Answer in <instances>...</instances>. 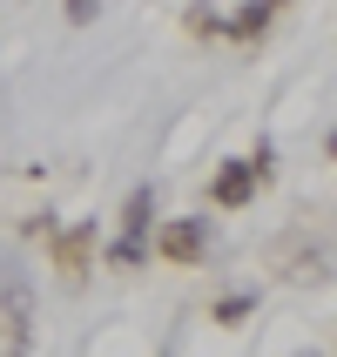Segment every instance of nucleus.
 I'll list each match as a JSON object with an SVG mask.
<instances>
[{
  "label": "nucleus",
  "mask_w": 337,
  "mask_h": 357,
  "mask_svg": "<svg viewBox=\"0 0 337 357\" xmlns=\"http://www.w3.org/2000/svg\"><path fill=\"white\" fill-rule=\"evenodd\" d=\"M257 189H263V176H257V162H250V155L216 162V176H209V202H216V209H250Z\"/></svg>",
  "instance_id": "obj_1"
},
{
  "label": "nucleus",
  "mask_w": 337,
  "mask_h": 357,
  "mask_svg": "<svg viewBox=\"0 0 337 357\" xmlns=\"http://www.w3.org/2000/svg\"><path fill=\"white\" fill-rule=\"evenodd\" d=\"M156 250H162L169 263H182V270H189V263H202V250H209V222H202V216L162 222V229H156Z\"/></svg>",
  "instance_id": "obj_2"
},
{
  "label": "nucleus",
  "mask_w": 337,
  "mask_h": 357,
  "mask_svg": "<svg viewBox=\"0 0 337 357\" xmlns=\"http://www.w3.org/2000/svg\"><path fill=\"white\" fill-rule=\"evenodd\" d=\"M0 310H7V344L27 351V324H34V303H27V277L14 263H0Z\"/></svg>",
  "instance_id": "obj_3"
},
{
  "label": "nucleus",
  "mask_w": 337,
  "mask_h": 357,
  "mask_svg": "<svg viewBox=\"0 0 337 357\" xmlns=\"http://www.w3.org/2000/svg\"><path fill=\"white\" fill-rule=\"evenodd\" d=\"M47 243H54V270H61V277H81V270H88V263H95V222H75V229H54V236H47Z\"/></svg>",
  "instance_id": "obj_4"
},
{
  "label": "nucleus",
  "mask_w": 337,
  "mask_h": 357,
  "mask_svg": "<svg viewBox=\"0 0 337 357\" xmlns=\"http://www.w3.org/2000/svg\"><path fill=\"white\" fill-rule=\"evenodd\" d=\"M270 20H277V0H250L243 14H230V20H223V34L237 40V47H257V40L270 34Z\"/></svg>",
  "instance_id": "obj_5"
},
{
  "label": "nucleus",
  "mask_w": 337,
  "mask_h": 357,
  "mask_svg": "<svg viewBox=\"0 0 337 357\" xmlns=\"http://www.w3.org/2000/svg\"><path fill=\"white\" fill-rule=\"evenodd\" d=\"M156 229V189L142 182V189H128V202H121V236H149Z\"/></svg>",
  "instance_id": "obj_6"
},
{
  "label": "nucleus",
  "mask_w": 337,
  "mask_h": 357,
  "mask_svg": "<svg viewBox=\"0 0 337 357\" xmlns=\"http://www.w3.org/2000/svg\"><path fill=\"white\" fill-rule=\"evenodd\" d=\"M101 257H108V270H142L149 263V236H115Z\"/></svg>",
  "instance_id": "obj_7"
},
{
  "label": "nucleus",
  "mask_w": 337,
  "mask_h": 357,
  "mask_svg": "<svg viewBox=\"0 0 337 357\" xmlns=\"http://www.w3.org/2000/svg\"><path fill=\"white\" fill-rule=\"evenodd\" d=\"M216 324H243V317H257V290H230V297L209 310Z\"/></svg>",
  "instance_id": "obj_8"
},
{
  "label": "nucleus",
  "mask_w": 337,
  "mask_h": 357,
  "mask_svg": "<svg viewBox=\"0 0 337 357\" xmlns=\"http://www.w3.org/2000/svg\"><path fill=\"white\" fill-rule=\"evenodd\" d=\"M182 27H189V34H196V40H209V34H223V14H216V7H209V0H196V7L182 14Z\"/></svg>",
  "instance_id": "obj_9"
},
{
  "label": "nucleus",
  "mask_w": 337,
  "mask_h": 357,
  "mask_svg": "<svg viewBox=\"0 0 337 357\" xmlns=\"http://www.w3.org/2000/svg\"><path fill=\"white\" fill-rule=\"evenodd\" d=\"M61 14L75 20V27H88V20H95V14H101V0H61Z\"/></svg>",
  "instance_id": "obj_10"
}]
</instances>
